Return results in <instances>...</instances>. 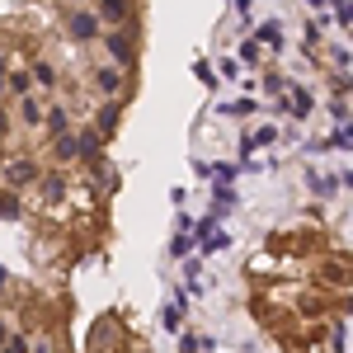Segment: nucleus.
Masks as SVG:
<instances>
[{"label": "nucleus", "instance_id": "f03ea898", "mask_svg": "<svg viewBox=\"0 0 353 353\" xmlns=\"http://www.w3.org/2000/svg\"><path fill=\"white\" fill-rule=\"evenodd\" d=\"M66 33H71L76 43H94V38H99V14H94V10H76V14H66Z\"/></svg>", "mask_w": 353, "mask_h": 353}, {"label": "nucleus", "instance_id": "5701e85b", "mask_svg": "<svg viewBox=\"0 0 353 353\" xmlns=\"http://www.w3.org/2000/svg\"><path fill=\"white\" fill-rule=\"evenodd\" d=\"M5 339H10V330H5V321H0V344H5Z\"/></svg>", "mask_w": 353, "mask_h": 353}, {"label": "nucleus", "instance_id": "a211bd4d", "mask_svg": "<svg viewBox=\"0 0 353 353\" xmlns=\"http://www.w3.org/2000/svg\"><path fill=\"white\" fill-rule=\"evenodd\" d=\"M43 193H48V198H61V179L48 174V179H43Z\"/></svg>", "mask_w": 353, "mask_h": 353}, {"label": "nucleus", "instance_id": "ddd939ff", "mask_svg": "<svg viewBox=\"0 0 353 353\" xmlns=\"http://www.w3.org/2000/svg\"><path fill=\"white\" fill-rule=\"evenodd\" d=\"M5 85H10L14 94H28V71H10V76H5Z\"/></svg>", "mask_w": 353, "mask_h": 353}, {"label": "nucleus", "instance_id": "423d86ee", "mask_svg": "<svg viewBox=\"0 0 353 353\" xmlns=\"http://www.w3.org/2000/svg\"><path fill=\"white\" fill-rule=\"evenodd\" d=\"M76 141H81V161H94V156L104 151V137L94 132V128H85V132H76Z\"/></svg>", "mask_w": 353, "mask_h": 353}, {"label": "nucleus", "instance_id": "412c9836", "mask_svg": "<svg viewBox=\"0 0 353 353\" xmlns=\"http://www.w3.org/2000/svg\"><path fill=\"white\" fill-rule=\"evenodd\" d=\"M5 353H28V339H5Z\"/></svg>", "mask_w": 353, "mask_h": 353}, {"label": "nucleus", "instance_id": "0eeeda50", "mask_svg": "<svg viewBox=\"0 0 353 353\" xmlns=\"http://www.w3.org/2000/svg\"><path fill=\"white\" fill-rule=\"evenodd\" d=\"M283 109L288 113H297V118H306V113H311V90H288V99H283Z\"/></svg>", "mask_w": 353, "mask_h": 353}, {"label": "nucleus", "instance_id": "6ab92c4d", "mask_svg": "<svg viewBox=\"0 0 353 353\" xmlns=\"http://www.w3.org/2000/svg\"><path fill=\"white\" fill-rule=\"evenodd\" d=\"M334 19H339V28H349V0H334Z\"/></svg>", "mask_w": 353, "mask_h": 353}, {"label": "nucleus", "instance_id": "f3484780", "mask_svg": "<svg viewBox=\"0 0 353 353\" xmlns=\"http://www.w3.org/2000/svg\"><path fill=\"white\" fill-rule=\"evenodd\" d=\"M226 113H236V118H245V113H254V99H236V104H226Z\"/></svg>", "mask_w": 353, "mask_h": 353}, {"label": "nucleus", "instance_id": "20e7f679", "mask_svg": "<svg viewBox=\"0 0 353 353\" xmlns=\"http://www.w3.org/2000/svg\"><path fill=\"white\" fill-rule=\"evenodd\" d=\"M94 81H99V90H104L109 99H123V94H128V71H118V66H99Z\"/></svg>", "mask_w": 353, "mask_h": 353}, {"label": "nucleus", "instance_id": "1a4fd4ad", "mask_svg": "<svg viewBox=\"0 0 353 353\" xmlns=\"http://www.w3.org/2000/svg\"><path fill=\"white\" fill-rule=\"evenodd\" d=\"M43 123H48V128H52V137L71 132V118H66V109H61V104H52V109L43 113Z\"/></svg>", "mask_w": 353, "mask_h": 353}, {"label": "nucleus", "instance_id": "7ed1b4c3", "mask_svg": "<svg viewBox=\"0 0 353 353\" xmlns=\"http://www.w3.org/2000/svg\"><path fill=\"white\" fill-rule=\"evenodd\" d=\"M5 179H10V189H28V184L43 179V170H38V161H14L5 170Z\"/></svg>", "mask_w": 353, "mask_h": 353}, {"label": "nucleus", "instance_id": "aec40b11", "mask_svg": "<svg viewBox=\"0 0 353 353\" xmlns=\"http://www.w3.org/2000/svg\"><path fill=\"white\" fill-rule=\"evenodd\" d=\"M241 61H259V43H254V38L241 48Z\"/></svg>", "mask_w": 353, "mask_h": 353}, {"label": "nucleus", "instance_id": "6e6552de", "mask_svg": "<svg viewBox=\"0 0 353 353\" xmlns=\"http://www.w3.org/2000/svg\"><path fill=\"white\" fill-rule=\"evenodd\" d=\"M57 161H81V141H76V132L57 137Z\"/></svg>", "mask_w": 353, "mask_h": 353}, {"label": "nucleus", "instance_id": "f257e3e1", "mask_svg": "<svg viewBox=\"0 0 353 353\" xmlns=\"http://www.w3.org/2000/svg\"><path fill=\"white\" fill-rule=\"evenodd\" d=\"M104 48H109V57H113L118 71H132V61H137V28H118V33H109Z\"/></svg>", "mask_w": 353, "mask_h": 353}, {"label": "nucleus", "instance_id": "2eb2a0df", "mask_svg": "<svg viewBox=\"0 0 353 353\" xmlns=\"http://www.w3.org/2000/svg\"><path fill=\"white\" fill-rule=\"evenodd\" d=\"M330 109H334V123H349V94H339Z\"/></svg>", "mask_w": 353, "mask_h": 353}, {"label": "nucleus", "instance_id": "4468645a", "mask_svg": "<svg viewBox=\"0 0 353 353\" xmlns=\"http://www.w3.org/2000/svg\"><path fill=\"white\" fill-rule=\"evenodd\" d=\"M0 212H5V217H19V198H14L10 189L0 193Z\"/></svg>", "mask_w": 353, "mask_h": 353}, {"label": "nucleus", "instance_id": "9b49d317", "mask_svg": "<svg viewBox=\"0 0 353 353\" xmlns=\"http://www.w3.org/2000/svg\"><path fill=\"white\" fill-rule=\"evenodd\" d=\"M259 38H264V43H269V48H283V24H259ZM259 38H254V43H259Z\"/></svg>", "mask_w": 353, "mask_h": 353}, {"label": "nucleus", "instance_id": "dca6fc26", "mask_svg": "<svg viewBox=\"0 0 353 353\" xmlns=\"http://www.w3.org/2000/svg\"><path fill=\"white\" fill-rule=\"evenodd\" d=\"M330 146H339V151H349V123H339L334 137H330Z\"/></svg>", "mask_w": 353, "mask_h": 353}, {"label": "nucleus", "instance_id": "b1692460", "mask_svg": "<svg viewBox=\"0 0 353 353\" xmlns=\"http://www.w3.org/2000/svg\"><path fill=\"white\" fill-rule=\"evenodd\" d=\"M5 283H10V273H5V269H0V288H5Z\"/></svg>", "mask_w": 353, "mask_h": 353}, {"label": "nucleus", "instance_id": "9d476101", "mask_svg": "<svg viewBox=\"0 0 353 353\" xmlns=\"http://www.w3.org/2000/svg\"><path fill=\"white\" fill-rule=\"evenodd\" d=\"M19 113H24V123L28 128H38V123H43V104H38V99H33V94H24V99H19Z\"/></svg>", "mask_w": 353, "mask_h": 353}, {"label": "nucleus", "instance_id": "f8f14e48", "mask_svg": "<svg viewBox=\"0 0 353 353\" xmlns=\"http://www.w3.org/2000/svg\"><path fill=\"white\" fill-rule=\"evenodd\" d=\"M33 76H38V85H57V71H52V61H33Z\"/></svg>", "mask_w": 353, "mask_h": 353}, {"label": "nucleus", "instance_id": "4be33fe9", "mask_svg": "<svg viewBox=\"0 0 353 353\" xmlns=\"http://www.w3.org/2000/svg\"><path fill=\"white\" fill-rule=\"evenodd\" d=\"M5 76H10V66H5V52H0V94H5Z\"/></svg>", "mask_w": 353, "mask_h": 353}, {"label": "nucleus", "instance_id": "393cba45", "mask_svg": "<svg viewBox=\"0 0 353 353\" xmlns=\"http://www.w3.org/2000/svg\"><path fill=\"white\" fill-rule=\"evenodd\" d=\"M306 5H316V10H321V5H325V0H306Z\"/></svg>", "mask_w": 353, "mask_h": 353}, {"label": "nucleus", "instance_id": "39448f33", "mask_svg": "<svg viewBox=\"0 0 353 353\" xmlns=\"http://www.w3.org/2000/svg\"><path fill=\"white\" fill-rule=\"evenodd\" d=\"M99 14L109 24H128L132 19V0H99Z\"/></svg>", "mask_w": 353, "mask_h": 353}]
</instances>
